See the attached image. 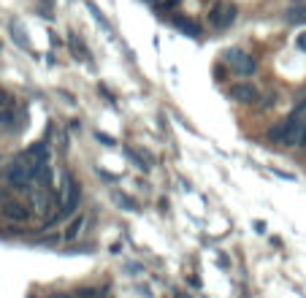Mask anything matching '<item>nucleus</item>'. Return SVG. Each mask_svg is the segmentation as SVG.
Returning a JSON list of instances; mask_svg holds the SVG:
<instances>
[{
  "mask_svg": "<svg viewBox=\"0 0 306 298\" xmlns=\"http://www.w3.org/2000/svg\"><path fill=\"white\" fill-rule=\"evenodd\" d=\"M301 128H303L301 117L290 114L285 122H282V125H277V128L271 130V138H274V141H279V144H285V146H293V144H298V136H301Z\"/></svg>",
  "mask_w": 306,
  "mask_h": 298,
  "instance_id": "nucleus-1",
  "label": "nucleus"
},
{
  "mask_svg": "<svg viewBox=\"0 0 306 298\" xmlns=\"http://www.w3.org/2000/svg\"><path fill=\"white\" fill-rule=\"evenodd\" d=\"M65 187H68V195H65V203H62V211L57 217H68V214H76V211H79V201H82L79 182H73V179L68 182V176H65Z\"/></svg>",
  "mask_w": 306,
  "mask_h": 298,
  "instance_id": "nucleus-2",
  "label": "nucleus"
},
{
  "mask_svg": "<svg viewBox=\"0 0 306 298\" xmlns=\"http://www.w3.org/2000/svg\"><path fill=\"white\" fill-rule=\"evenodd\" d=\"M227 60L233 62V68L239 70L241 76H252L255 73V60L249 57V54H244V52H239V49H227Z\"/></svg>",
  "mask_w": 306,
  "mask_h": 298,
  "instance_id": "nucleus-3",
  "label": "nucleus"
},
{
  "mask_svg": "<svg viewBox=\"0 0 306 298\" xmlns=\"http://www.w3.org/2000/svg\"><path fill=\"white\" fill-rule=\"evenodd\" d=\"M227 95H231V100H236V103H255L257 90L252 87V84L241 82V84H233V87L227 90Z\"/></svg>",
  "mask_w": 306,
  "mask_h": 298,
  "instance_id": "nucleus-4",
  "label": "nucleus"
},
{
  "mask_svg": "<svg viewBox=\"0 0 306 298\" xmlns=\"http://www.w3.org/2000/svg\"><path fill=\"white\" fill-rule=\"evenodd\" d=\"M236 19V6L233 3H217L214 9H211V22L214 25H231V22Z\"/></svg>",
  "mask_w": 306,
  "mask_h": 298,
  "instance_id": "nucleus-5",
  "label": "nucleus"
},
{
  "mask_svg": "<svg viewBox=\"0 0 306 298\" xmlns=\"http://www.w3.org/2000/svg\"><path fill=\"white\" fill-rule=\"evenodd\" d=\"M9 182L19 184V190H25V184L33 182V168L22 166V163H14V166L9 168Z\"/></svg>",
  "mask_w": 306,
  "mask_h": 298,
  "instance_id": "nucleus-6",
  "label": "nucleus"
},
{
  "mask_svg": "<svg viewBox=\"0 0 306 298\" xmlns=\"http://www.w3.org/2000/svg\"><path fill=\"white\" fill-rule=\"evenodd\" d=\"M174 27H176V30H182L187 38H201L198 22H193V19H187V17H174Z\"/></svg>",
  "mask_w": 306,
  "mask_h": 298,
  "instance_id": "nucleus-7",
  "label": "nucleus"
},
{
  "mask_svg": "<svg viewBox=\"0 0 306 298\" xmlns=\"http://www.w3.org/2000/svg\"><path fill=\"white\" fill-rule=\"evenodd\" d=\"M9 27H11V35H14V41H17V46L27 49V33L22 30V22H19V19H11Z\"/></svg>",
  "mask_w": 306,
  "mask_h": 298,
  "instance_id": "nucleus-8",
  "label": "nucleus"
},
{
  "mask_svg": "<svg viewBox=\"0 0 306 298\" xmlns=\"http://www.w3.org/2000/svg\"><path fill=\"white\" fill-rule=\"evenodd\" d=\"M3 214L9 217V219H27L30 217V211L25 209V206H19V203H9V206H3Z\"/></svg>",
  "mask_w": 306,
  "mask_h": 298,
  "instance_id": "nucleus-9",
  "label": "nucleus"
},
{
  "mask_svg": "<svg viewBox=\"0 0 306 298\" xmlns=\"http://www.w3.org/2000/svg\"><path fill=\"white\" fill-rule=\"evenodd\" d=\"M68 44H70V49L76 52V57H79L82 62H87V60H90V52L84 49V44L79 41V38H76V33H68Z\"/></svg>",
  "mask_w": 306,
  "mask_h": 298,
  "instance_id": "nucleus-10",
  "label": "nucleus"
},
{
  "mask_svg": "<svg viewBox=\"0 0 306 298\" xmlns=\"http://www.w3.org/2000/svg\"><path fill=\"white\" fill-rule=\"evenodd\" d=\"M125 152H128V158H130V160H136V166H138L141 171H149V168H152V160H149L146 155H141L138 149L128 146V149H125Z\"/></svg>",
  "mask_w": 306,
  "mask_h": 298,
  "instance_id": "nucleus-11",
  "label": "nucleus"
},
{
  "mask_svg": "<svg viewBox=\"0 0 306 298\" xmlns=\"http://www.w3.org/2000/svg\"><path fill=\"white\" fill-rule=\"evenodd\" d=\"M285 19L290 22V25H303L306 22V6H295V9L285 11Z\"/></svg>",
  "mask_w": 306,
  "mask_h": 298,
  "instance_id": "nucleus-12",
  "label": "nucleus"
},
{
  "mask_svg": "<svg viewBox=\"0 0 306 298\" xmlns=\"http://www.w3.org/2000/svg\"><path fill=\"white\" fill-rule=\"evenodd\" d=\"M82 228H84V217L79 214V217H76L73 222H70L68 228H65V233H62V236H65V241H73V239L82 233Z\"/></svg>",
  "mask_w": 306,
  "mask_h": 298,
  "instance_id": "nucleus-13",
  "label": "nucleus"
},
{
  "mask_svg": "<svg viewBox=\"0 0 306 298\" xmlns=\"http://www.w3.org/2000/svg\"><path fill=\"white\" fill-rule=\"evenodd\" d=\"M87 9H90V14H92V17H95V22H98L100 27H103V30H111V25H108V22H106V17H103V14H100V9H98L95 3H90V0H87Z\"/></svg>",
  "mask_w": 306,
  "mask_h": 298,
  "instance_id": "nucleus-14",
  "label": "nucleus"
},
{
  "mask_svg": "<svg viewBox=\"0 0 306 298\" xmlns=\"http://www.w3.org/2000/svg\"><path fill=\"white\" fill-rule=\"evenodd\" d=\"M111 198H114L117 203H120V206H122L125 211H133V209H136V203H133V201L128 198V195H122L120 190H114V193H111Z\"/></svg>",
  "mask_w": 306,
  "mask_h": 298,
  "instance_id": "nucleus-15",
  "label": "nucleus"
},
{
  "mask_svg": "<svg viewBox=\"0 0 306 298\" xmlns=\"http://www.w3.org/2000/svg\"><path fill=\"white\" fill-rule=\"evenodd\" d=\"M95 138L100 141V144H106V146H111V144H114V138H111V136H106V133H100V130L95 133Z\"/></svg>",
  "mask_w": 306,
  "mask_h": 298,
  "instance_id": "nucleus-16",
  "label": "nucleus"
},
{
  "mask_svg": "<svg viewBox=\"0 0 306 298\" xmlns=\"http://www.w3.org/2000/svg\"><path fill=\"white\" fill-rule=\"evenodd\" d=\"M295 46H298V49H301V52H306V33H301V35H298Z\"/></svg>",
  "mask_w": 306,
  "mask_h": 298,
  "instance_id": "nucleus-17",
  "label": "nucleus"
},
{
  "mask_svg": "<svg viewBox=\"0 0 306 298\" xmlns=\"http://www.w3.org/2000/svg\"><path fill=\"white\" fill-rule=\"evenodd\" d=\"M298 144H301V146H306V125L301 128V136H298Z\"/></svg>",
  "mask_w": 306,
  "mask_h": 298,
  "instance_id": "nucleus-18",
  "label": "nucleus"
},
{
  "mask_svg": "<svg viewBox=\"0 0 306 298\" xmlns=\"http://www.w3.org/2000/svg\"><path fill=\"white\" fill-rule=\"evenodd\" d=\"M6 103H9V95H6V92H3V87H0V108H3Z\"/></svg>",
  "mask_w": 306,
  "mask_h": 298,
  "instance_id": "nucleus-19",
  "label": "nucleus"
},
{
  "mask_svg": "<svg viewBox=\"0 0 306 298\" xmlns=\"http://www.w3.org/2000/svg\"><path fill=\"white\" fill-rule=\"evenodd\" d=\"M217 263H219V266H227V263H231V260H227L225 255H217Z\"/></svg>",
  "mask_w": 306,
  "mask_h": 298,
  "instance_id": "nucleus-20",
  "label": "nucleus"
},
{
  "mask_svg": "<svg viewBox=\"0 0 306 298\" xmlns=\"http://www.w3.org/2000/svg\"><path fill=\"white\" fill-rule=\"evenodd\" d=\"M49 298H73V295H68V293H54V295H49Z\"/></svg>",
  "mask_w": 306,
  "mask_h": 298,
  "instance_id": "nucleus-21",
  "label": "nucleus"
}]
</instances>
